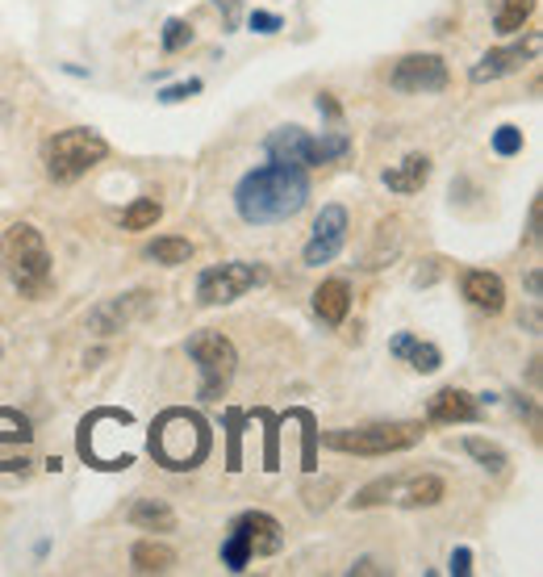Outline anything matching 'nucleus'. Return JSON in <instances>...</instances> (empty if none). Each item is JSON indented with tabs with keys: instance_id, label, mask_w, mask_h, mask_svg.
I'll list each match as a JSON object with an SVG mask.
<instances>
[{
	"instance_id": "1",
	"label": "nucleus",
	"mask_w": 543,
	"mask_h": 577,
	"mask_svg": "<svg viewBox=\"0 0 543 577\" xmlns=\"http://www.w3.org/2000/svg\"><path fill=\"white\" fill-rule=\"evenodd\" d=\"M310 201V176L293 164H264L247 172L235 189V210L247 226H276V222L298 218Z\"/></svg>"
},
{
	"instance_id": "2",
	"label": "nucleus",
	"mask_w": 543,
	"mask_h": 577,
	"mask_svg": "<svg viewBox=\"0 0 543 577\" xmlns=\"http://www.w3.org/2000/svg\"><path fill=\"white\" fill-rule=\"evenodd\" d=\"M147 448H151L155 465L172 468V473H189V468H197L210 456L214 436H210V423L197 411L172 406V411H163L160 418L151 423Z\"/></svg>"
},
{
	"instance_id": "3",
	"label": "nucleus",
	"mask_w": 543,
	"mask_h": 577,
	"mask_svg": "<svg viewBox=\"0 0 543 577\" xmlns=\"http://www.w3.org/2000/svg\"><path fill=\"white\" fill-rule=\"evenodd\" d=\"M0 260H4V273L13 280V289L29 298V302H42L54 285V268H51V251L47 239L38 235V226L17 222L4 230L0 239Z\"/></svg>"
},
{
	"instance_id": "4",
	"label": "nucleus",
	"mask_w": 543,
	"mask_h": 577,
	"mask_svg": "<svg viewBox=\"0 0 543 577\" xmlns=\"http://www.w3.org/2000/svg\"><path fill=\"white\" fill-rule=\"evenodd\" d=\"M264 151L276 164H293V167H323L334 164L352 151V138L343 130H326V135H310L301 126H280L264 138Z\"/></svg>"
},
{
	"instance_id": "5",
	"label": "nucleus",
	"mask_w": 543,
	"mask_h": 577,
	"mask_svg": "<svg viewBox=\"0 0 543 577\" xmlns=\"http://www.w3.org/2000/svg\"><path fill=\"white\" fill-rule=\"evenodd\" d=\"M109 142L88 126H72V130H59L47 142L42 160H47V176L54 185H76L80 176H88L97 164H105Z\"/></svg>"
},
{
	"instance_id": "6",
	"label": "nucleus",
	"mask_w": 543,
	"mask_h": 577,
	"mask_svg": "<svg viewBox=\"0 0 543 577\" xmlns=\"http://www.w3.org/2000/svg\"><path fill=\"white\" fill-rule=\"evenodd\" d=\"M185 352H189V360L201 368V389H197L201 402H222L230 381H235V368H239L235 343H230L222 330H197V335H189Z\"/></svg>"
},
{
	"instance_id": "7",
	"label": "nucleus",
	"mask_w": 543,
	"mask_h": 577,
	"mask_svg": "<svg viewBox=\"0 0 543 577\" xmlns=\"http://www.w3.org/2000/svg\"><path fill=\"white\" fill-rule=\"evenodd\" d=\"M422 443V423H368V427H339L326 431V448L352 456H389Z\"/></svg>"
},
{
	"instance_id": "8",
	"label": "nucleus",
	"mask_w": 543,
	"mask_h": 577,
	"mask_svg": "<svg viewBox=\"0 0 543 577\" xmlns=\"http://www.w3.org/2000/svg\"><path fill=\"white\" fill-rule=\"evenodd\" d=\"M447 494L443 477L434 473H414V477H380L372 486H364L359 494L352 498L355 511H372V506H406V511H418V506H439Z\"/></svg>"
},
{
	"instance_id": "9",
	"label": "nucleus",
	"mask_w": 543,
	"mask_h": 577,
	"mask_svg": "<svg viewBox=\"0 0 543 577\" xmlns=\"http://www.w3.org/2000/svg\"><path fill=\"white\" fill-rule=\"evenodd\" d=\"M268 280L264 264H251V260H230V264H214L197 276V302L201 305H230L239 302L243 293L260 289Z\"/></svg>"
},
{
	"instance_id": "10",
	"label": "nucleus",
	"mask_w": 543,
	"mask_h": 577,
	"mask_svg": "<svg viewBox=\"0 0 543 577\" xmlns=\"http://www.w3.org/2000/svg\"><path fill=\"white\" fill-rule=\"evenodd\" d=\"M447 63L439 55H402L389 72V84L406 97H431V92H443L447 88Z\"/></svg>"
},
{
	"instance_id": "11",
	"label": "nucleus",
	"mask_w": 543,
	"mask_h": 577,
	"mask_svg": "<svg viewBox=\"0 0 543 577\" xmlns=\"http://www.w3.org/2000/svg\"><path fill=\"white\" fill-rule=\"evenodd\" d=\"M343 248H348V210L343 205H323V214L314 218V235H310V243L301 251V260L310 268H323Z\"/></svg>"
},
{
	"instance_id": "12",
	"label": "nucleus",
	"mask_w": 543,
	"mask_h": 577,
	"mask_svg": "<svg viewBox=\"0 0 543 577\" xmlns=\"http://www.w3.org/2000/svg\"><path fill=\"white\" fill-rule=\"evenodd\" d=\"M34 448V427L22 411L0 406V473H22L29 465Z\"/></svg>"
},
{
	"instance_id": "13",
	"label": "nucleus",
	"mask_w": 543,
	"mask_h": 577,
	"mask_svg": "<svg viewBox=\"0 0 543 577\" xmlns=\"http://www.w3.org/2000/svg\"><path fill=\"white\" fill-rule=\"evenodd\" d=\"M540 55V38L531 34L527 42H515V47H497V51H489L468 76L472 84H489V80H502V76H515L522 63H531V59Z\"/></svg>"
},
{
	"instance_id": "14",
	"label": "nucleus",
	"mask_w": 543,
	"mask_h": 577,
	"mask_svg": "<svg viewBox=\"0 0 543 577\" xmlns=\"http://www.w3.org/2000/svg\"><path fill=\"white\" fill-rule=\"evenodd\" d=\"M147 298H151V293L138 289V293H126V298H113V302L97 305V310L88 314V327L97 330V335H117V330H126L138 314L147 310Z\"/></svg>"
},
{
	"instance_id": "15",
	"label": "nucleus",
	"mask_w": 543,
	"mask_h": 577,
	"mask_svg": "<svg viewBox=\"0 0 543 577\" xmlns=\"http://www.w3.org/2000/svg\"><path fill=\"white\" fill-rule=\"evenodd\" d=\"M235 527L247 536V544H251V556H276V552L285 549V527L272 519L268 511H243Z\"/></svg>"
},
{
	"instance_id": "16",
	"label": "nucleus",
	"mask_w": 543,
	"mask_h": 577,
	"mask_svg": "<svg viewBox=\"0 0 543 577\" xmlns=\"http://www.w3.org/2000/svg\"><path fill=\"white\" fill-rule=\"evenodd\" d=\"M427 418H431V423H443V427L477 423V418H481V406H477L472 393H464V389H456V385H447V389H439L431 402H427Z\"/></svg>"
},
{
	"instance_id": "17",
	"label": "nucleus",
	"mask_w": 543,
	"mask_h": 577,
	"mask_svg": "<svg viewBox=\"0 0 543 577\" xmlns=\"http://www.w3.org/2000/svg\"><path fill=\"white\" fill-rule=\"evenodd\" d=\"M460 289L468 305H477L481 314H502L506 310V285L497 273H485V268H468L460 276Z\"/></svg>"
},
{
	"instance_id": "18",
	"label": "nucleus",
	"mask_w": 543,
	"mask_h": 577,
	"mask_svg": "<svg viewBox=\"0 0 543 577\" xmlns=\"http://www.w3.org/2000/svg\"><path fill=\"white\" fill-rule=\"evenodd\" d=\"M389 352L397 360H406L414 373H439L443 368V352L434 343H427V339H418L414 330H397L389 339Z\"/></svg>"
},
{
	"instance_id": "19",
	"label": "nucleus",
	"mask_w": 543,
	"mask_h": 577,
	"mask_svg": "<svg viewBox=\"0 0 543 577\" xmlns=\"http://www.w3.org/2000/svg\"><path fill=\"white\" fill-rule=\"evenodd\" d=\"M348 310H352V289H348V280H323L318 293H314V314L323 318L326 327H343Z\"/></svg>"
},
{
	"instance_id": "20",
	"label": "nucleus",
	"mask_w": 543,
	"mask_h": 577,
	"mask_svg": "<svg viewBox=\"0 0 543 577\" xmlns=\"http://www.w3.org/2000/svg\"><path fill=\"white\" fill-rule=\"evenodd\" d=\"M427 180H431V160H427V155H406L402 164H393L389 172H384V189L402 192V197L422 192Z\"/></svg>"
},
{
	"instance_id": "21",
	"label": "nucleus",
	"mask_w": 543,
	"mask_h": 577,
	"mask_svg": "<svg viewBox=\"0 0 543 577\" xmlns=\"http://www.w3.org/2000/svg\"><path fill=\"white\" fill-rule=\"evenodd\" d=\"M130 523H135L138 531L163 536V531H176V511L167 502H160V498H138L135 506H130Z\"/></svg>"
},
{
	"instance_id": "22",
	"label": "nucleus",
	"mask_w": 543,
	"mask_h": 577,
	"mask_svg": "<svg viewBox=\"0 0 543 577\" xmlns=\"http://www.w3.org/2000/svg\"><path fill=\"white\" fill-rule=\"evenodd\" d=\"M130 565H135L138 574H167L176 565V552L160 544V540H138L135 549H130Z\"/></svg>"
},
{
	"instance_id": "23",
	"label": "nucleus",
	"mask_w": 543,
	"mask_h": 577,
	"mask_svg": "<svg viewBox=\"0 0 543 577\" xmlns=\"http://www.w3.org/2000/svg\"><path fill=\"white\" fill-rule=\"evenodd\" d=\"M535 0H493V29L497 34H518L531 22Z\"/></svg>"
},
{
	"instance_id": "24",
	"label": "nucleus",
	"mask_w": 543,
	"mask_h": 577,
	"mask_svg": "<svg viewBox=\"0 0 543 577\" xmlns=\"http://www.w3.org/2000/svg\"><path fill=\"white\" fill-rule=\"evenodd\" d=\"M147 255H151L155 264L176 268V264H189L192 260V243L189 239H180V235H163V239H155V243L147 248Z\"/></svg>"
},
{
	"instance_id": "25",
	"label": "nucleus",
	"mask_w": 543,
	"mask_h": 577,
	"mask_svg": "<svg viewBox=\"0 0 543 577\" xmlns=\"http://www.w3.org/2000/svg\"><path fill=\"white\" fill-rule=\"evenodd\" d=\"M464 452L485 468V473H493V477H497V473H506V465H510V461H506V452H502L497 443L481 440V436H468V440H464Z\"/></svg>"
},
{
	"instance_id": "26",
	"label": "nucleus",
	"mask_w": 543,
	"mask_h": 577,
	"mask_svg": "<svg viewBox=\"0 0 543 577\" xmlns=\"http://www.w3.org/2000/svg\"><path fill=\"white\" fill-rule=\"evenodd\" d=\"M255 556H251V544H247V536L230 523V536L222 540V565L230 569V574H243L247 565H251Z\"/></svg>"
},
{
	"instance_id": "27",
	"label": "nucleus",
	"mask_w": 543,
	"mask_h": 577,
	"mask_svg": "<svg viewBox=\"0 0 543 577\" xmlns=\"http://www.w3.org/2000/svg\"><path fill=\"white\" fill-rule=\"evenodd\" d=\"M160 218H163L160 201L155 197H138V201H130V210L122 214V230H151Z\"/></svg>"
},
{
	"instance_id": "28",
	"label": "nucleus",
	"mask_w": 543,
	"mask_h": 577,
	"mask_svg": "<svg viewBox=\"0 0 543 577\" xmlns=\"http://www.w3.org/2000/svg\"><path fill=\"white\" fill-rule=\"evenodd\" d=\"M293 418L305 427V431H301V465H305V473H314V468H318V427H314V414L298 411Z\"/></svg>"
},
{
	"instance_id": "29",
	"label": "nucleus",
	"mask_w": 543,
	"mask_h": 577,
	"mask_svg": "<svg viewBox=\"0 0 543 577\" xmlns=\"http://www.w3.org/2000/svg\"><path fill=\"white\" fill-rule=\"evenodd\" d=\"M243 411H226V440H230V452H226V468L239 473L243 468V452H239V436H243Z\"/></svg>"
},
{
	"instance_id": "30",
	"label": "nucleus",
	"mask_w": 543,
	"mask_h": 577,
	"mask_svg": "<svg viewBox=\"0 0 543 577\" xmlns=\"http://www.w3.org/2000/svg\"><path fill=\"white\" fill-rule=\"evenodd\" d=\"M189 42H192V29L185 17H167V22H163V51H167V55L185 51Z\"/></svg>"
},
{
	"instance_id": "31",
	"label": "nucleus",
	"mask_w": 543,
	"mask_h": 577,
	"mask_svg": "<svg viewBox=\"0 0 543 577\" xmlns=\"http://www.w3.org/2000/svg\"><path fill=\"white\" fill-rule=\"evenodd\" d=\"M493 151L506 155V160L518 155V151H522V130H518V126H497V130H493Z\"/></svg>"
},
{
	"instance_id": "32",
	"label": "nucleus",
	"mask_w": 543,
	"mask_h": 577,
	"mask_svg": "<svg viewBox=\"0 0 543 577\" xmlns=\"http://www.w3.org/2000/svg\"><path fill=\"white\" fill-rule=\"evenodd\" d=\"M205 84L201 80H180V84H167V88H160V101L163 105H180V101H189V97H197Z\"/></svg>"
},
{
	"instance_id": "33",
	"label": "nucleus",
	"mask_w": 543,
	"mask_h": 577,
	"mask_svg": "<svg viewBox=\"0 0 543 577\" xmlns=\"http://www.w3.org/2000/svg\"><path fill=\"white\" fill-rule=\"evenodd\" d=\"M247 26L255 29V34H276V29H285V22H280V13H264V9H255V13L247 17Z\"/></svg>"
},
{
	"instance_id": "34",
	"label": "nucleus",
	"mask_w": 543,
	"mask_h": 577,
	"mask_svg": "<svg viewBox=\"0 0 543 577\" xmlns=\"http://www.w3.org/2000/svg\"><path fill=\"white\" fill-rule=\"evenodd\" d=\"M447 574H452V577H468V574H472V552H468V549L452 552V561H447Z\"/></svg>"
},
{
	"instance_id": "35",
	"label": "nucleus",
	"mask_w": 543,
	"mask_h": 577,
	"mask_svg": "<svg viewBox=\"0 0 543 577\" xmlns=\"http://www.w3.org/2000/svg\"><path fill=\"white\" fill-rule=\"evenodd\" d=\"M318 113H323L326 122H339V117H343V110H339V101H334L330 92H318Z\"/></svg>"
},
{
	"instance_id": "36",
	"label": "nucleus",
	"mask_w": 543,
	"mask_h": 577,
	"mask_svg": "<svg viewBox=\"0 0 543 577\" xmlns=\"http://www.w3.org/2000/svg\"><path fill=\"white\" fill-rule=\"evenodd\" d=\"M352 574H389V569H384V565H377L372 556H364V561H355V565H352Z\"/></svg>"
},
{
	"instance_id": "37",
	"label": "nucleus",
	"mask_w": 543,
	"mask_h": 577,
	"mask_svg": "<svg viewBox=\"0 0 543 577\" xmlns=\"http://www.w3.org/2000/svg\"><path fill=\"white\" fill-rule=\"evenodd\" d=\"M531 243H540V201H531V230H527Z\"/></svg>"
}]
</instances>
